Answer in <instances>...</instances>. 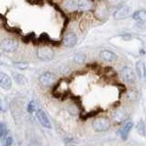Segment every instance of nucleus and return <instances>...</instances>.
Here are the masks:
<instances>
[{
	"mask_svg": "<svg viewBox=\"0 0 146 146\" xmlns=\"http://www.w3.org/2000/svg\"><path fill=\"white\" fill-rule=\"evenodd\" d=\"M92 126L96 131L102 132V131H106L110 129L111 122H110V121L107 118L99 117L97 119H95V121L92 123Z\"/></svg>",
	"mask_w": 146,
	"mask_h": 146,
	"instance_id": "obj_1",
	"label": "nucleus"
},
{
	"mask_svg": "<svg viewBox=\"0 0 146 146\" xmlns=\"http://www.w3.org/2000/svg\"><path fill=\"white\" fill-rule=\"evenodd\" d=\"M18 48V43L15 39L6 38L0 42V48L6 52H14Z\"/></svg>",
	"mask_w": 146,
	"mask_h": 146,
	"instance_id": "obj_2",
	"label": "nucleus"
},
{
	"mask_svg": "<svg viewBox=\"0 0 146 146\" xmlns=\"http://www.w3.org/2000/svg\"><path fill=\"white\" fill-rule=\"evenodd\" d=\"M36 56H38V58L40 60L48 61V60H51L54 58V51L48 47H42L38 49Z\"/></svg>",
	"mask_w": 146,
	"mask_h": 146,
	"instance_id": "obj_3",
	"label": "nucleus"
},
{
	"mask_svg": "<svg viewBox=\"0 0 146 146\" xmlns=\"http://www.w3.org/2000/svg\"><path fill=\"white\" fill-rule=\"evenodd\" d=\"M121 77L123 80V81H125L128 84H133L135 82V72L133 70L129 67H125L124 68H122L121 71Z\"/></svg>",
	"mask_w": 146,
	"mask_h": 146,
	"instance_id": "obj_4",
	"label": "nucleus"
},
{
	"mask_svg": "<svg viewBox=\"0 0 146 146\" xmlns=\"http://www.w3.org/2000/svg\"><path fill=\"white\" fill-rule=\"evenodd\" d=\"M39 83L44 87H50L52 86L55 81H56V77L51 72H45L41 74L39 77Z\"/></svg>",
	"mask_w": 146,
	"mask_h": 146,
	"instance_id": "obj_5",
	"label": "nucleus"
},
{
	"mask_svg": "<svg viewBox=\"0 0 146 146\" xmlns=\"http://www.w3.org/2000/svg\"><path fill=\"white\" fill-rule=\"evenodd\" d=\"M131 14V7L128 6H122L119 7L117 10L114 12V18L115 19H124L128 17Z\"/></svg>",
	"mask_w": 146,
	"mask_h": 146,
	"instance_id": "obj_6",
	"label": "nucleus"
},
{
	"mask_svg": "<svg viewBox=\"0 0 146 146\" xmlns=\"http://www.w3.org/2000/svg\"><path fill=\"white\" fill-rule=\"evenodd\" d=\"M76 43H77V36L75 33H72V32H70V33L66 34L62 39V44L68 48L74 47Z\"/></svg>",
	"mask_w": 146,
	"mask_h": 146,
	"instance_id": "obj_7",
	"label": "nucleus"
},
{
	"mask_svg": "<svg viewBox=\"0 0 146 146\" xmlns=\"http://www.w3.org/2000/svg\"><path fill=\"white\" fill-rule=\"evenodd\" d=\"M12 87V80L7 74L0 72V88L4 90H10Z\"/></svg>",
	"mask_w": 146,
	"mask_h": 146,
	"instance_id": "obj_8",
	"label": "nucleus"
},
{
	"mask_svg": "<svg viewBox=\"0 0 146 146\" xmlns=\"http://www.w3.org/2000/svg\"><path fill=\"white\" fill-rule=\"evenodd\" d=\"M36 118L39 121L40 124L46 127V128H51V123L49 121V119L47 116V114L44 112V111H42L41 109H39L38 111H36Z\"/></svg>",
	"mask_w": 146,
	"mask_h": 146,
	"instance_id": "obj_9",
	"label": "nucleus"
},
{
	"mask_svg": "<svg viewBox=\"0 0 146 146\" xmlns=\"http://www.w3.org/2000/svg\"><path fill=\"white\" fill-rule=\"evenodd\" d=\"M132 125H133V123H132L131 121H127L120 128V130H119V134H120V136L121 137L122 140L127 139L128 134H129L131 129L132 128Z\"/></svg>",
	"mask_w": 146,
	"mask_h": 146,
	"instance_id": "obj_10",
	"label": "nucleus"
},
{
	"mask_svg": "<svg viewBox=\"0 0 146 146\" xmlns=\"http://www.w3.org/2000/svg\"><path fill=\"white\" fill-rule=\"evenodd\" d=\"M100 58H102L103 60L107 61V62H112L117 59L116 55L112 51H110V50H102V51H100Z\"/></svg>",
	"mask_w": 146,
	"mask_h": 146,
	"instance_id": "obj_11",
	"label": "nucleus"
},
{
	"mask_svg": "<svg viewBox=\"0 0 146 146\" xmlns=\"http://www.w3.org/2000/svg\"><path fill=\"white\" fill-rule=\"evenodd\" d=\"M112 116H113V119H114V121H115L121 122V121L126 120L127 113L125 112V111H123L122 109H118L113 112Z\"/></svg>",
	"mask_w": 146,
	"mask_h": 146,
	"instance_id": "obj_12",
	"label": "nucleus"
},
{
	"mask_svg": "<svg viewBox=\"0 0 146 146\" xmlns=\"http://www.w3.org/2000/svg\"><path fill=\"white\" fill-rule=\"evenodd\" d=\"M132 17H133V19L136 21L146 23V10L141 9V10H138L134 12L133 15H132Z\"/></svg>",
	"mask_w": 146,
	"mask_h": 146,
	"instance_id": "obj_13",
	"label": "nucleus"
},
{
	"mask_svg": "<svg viewBox=\"0 0 146 146\" xmlns=\"http://www.w3.org/2000/svg\"><path fill=\"white\" fill-rule=\"evenodd\" d=\"M93 6V3L88 0H81L79 2V9L81 11H88L91 9Z\"/></svg>",
	"mask_w": 146,
	"mask_h": 146,
	"instance_id": "obj_14",
	"label": "nucleus"
},
{
	"mask_svg": "<svg viewBox=\"0 0 146 146\" xmlns=\"http://www.w3.org/2000/svg\"><path fill=\"white\" fill-rule=\"evenodd\" d=\"M136 72L140 78H143L145 76V66L141 60L138 61L136 64Z\"/></svg>",
	"mask_w": 146,
	"mask_h": 146,
	"instance_id": "obj_15",
	"label": "nucleus"
},
{
	"mask_svg": "<svg viewBox=\"0 0 146 146\" xmlns=\"http://www.w3.org/2000/svg\"><path fill=\"white\" fill-rule=\"evenodd\" d=\"M64 7H65L66 9H68V10H75V9L78 7L79 8V2L77 1H74V0H68V1H66L64 2Z\"/></svg>",
	"mask_w": 146,
	"mask_h": 146,
	"instance_id": "obj_16",
	"label": "nucleus"
},
{
	"mask_svg": "<svg viewBox=\"0 0 146 146\" xmlns=\"http://www.w3.org/2000/svg\"><path fill=\"white\" fill-rule=\"evenodd\" d=\"M38 103H36V102H34V100H32V102H30L29 103V105H27V111H29V112L30 113H33V112H36L38 111Z\"/></svg>",
	"mask_w": 146,
	"mask_h": 146,
	"instance_id": "obj_17",
	"label": "nucleus"
},
{
	"mask_svg": "<svg viewBox=\"0 0 146 146\" xmlns=\"http://www.w3.org/2000/svg\"><path fill=\"white\" fill-rule=\"evenodd\" d=\"M136 130L138 131V133L141 135H144L145 134V125H144V122L143 120L139 121L138 124L136 126Z\"/></svg>",
	"mask_w": 146,
	"mask_h": 146,
	"instance_id": "obj_18",
	"label": "nucleus"
},
{
	"mask_svg": "<svg viewBox=\"0 0 146 146\" xmlns=\"http://www.w3.org/2000/svg\"><path fill=\"white\" fill-rule=\"evenodd\" d=\"M85 55L83 53H77L74 56V60L77 63H83L85 61Z\"/></svg>",
	"mask_w": 146,
	"mask_h": 146,
	"instance_id": "obj_19",
	"label": "nucleus"
},
{
	"mask_svg": "<svg viewBox=\"0 0 146 146\" xmlns=\"http://www.w3.org/2000/svg\"><path fill=\"white\" fill-rule=\"evenodd\" d=\"M14 78H15V80H16V81L17 82V83H19V84H25V83H27V79L23 75H21V74L14 75Z\"/></svg>",
	"mask_w": 146,
	"mask_h": 146,
	"instance_id": "obj_20",
	"label": "nucleus"
},
{
	"mask_svg": "<svg viewBox=\"0 0 146 146\" xmlns=\"http://www.w3.org/2000/svg\"><path fill=\"white\" fill-rule=\"evenodd\" d=\"M13 143V139L11 136H6L2 140V145L3 146H11Z\"/></svg>",
	"mask_w": 146,
	"mask_h": 146,
	"instance_id": "obj_21",
	"label": "nucleus"
},
{
	"mask_svg": "<svg viewBox=\"0 0 146 146\" xmlns=\"http://www.w3.org/2000/svg\"><path fill=\"white\" fill-rule=\"evenodd\" d=\"M6 131H7L6 126H5L4 123L0 122V138H1V137H3L5 134H6Z\"/></svg>",
	"mask_w": 146,
	"mask_h": 146,
	"instance_id": "obj_22",
	"label": "nucleus"
}]
</instances>
